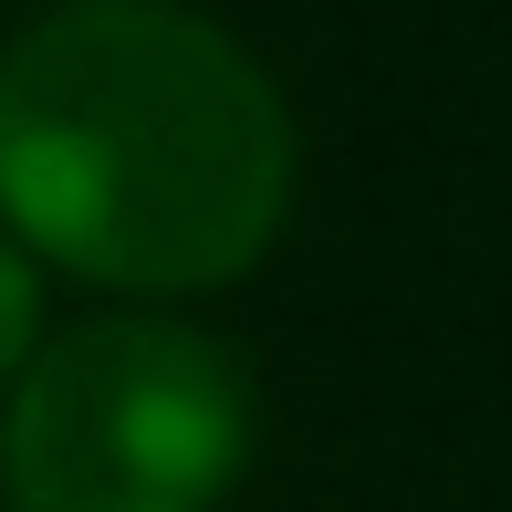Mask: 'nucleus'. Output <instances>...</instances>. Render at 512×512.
I'll return each mask as SVG.
<instances>
[{
	"instance_id": "2",
	"label": "nucleus",
	"mask_w": 512,
	"mask_h": 512,
	"mask_svg": "<svg viewBox=\"0 0 512 512\" xmlns=\"http://www.w3.org/2000/svg\"><path fill=\"white\" fill-rule=\"evenodd\" d=\"M262 398L189 304L53 324L0 398V512H220L251 481Z\"/></svg>"
},
{
	"instance_id": "3",
	"label": "nucleus",
	"mask_w": 512,
	"mask_h": 512,
	"mask_svg": "<svg viewBox=\"0 0 512 512\" xmlns=\"http://www.w3.org/2000/svg\"><path fill=\"white\" fill-rule=\"evenodd\" d=\"M42 345H53V272H42V251H21L0 230V398L21 387V366Z\"/></svg>"
},
{
	"instance_id": "1",
	"label": "nucleus",
	"mask_w": 512,
	"mask_h": 512,
	"mask_svg": "<svg viewBox=\"0 0 512 512\" xmlns=\"http://www.w3.org/2000/svg\"><path fill=\"white\" fill-rule=\"evenodd\" d=\"M293 95L189 0H53L0 42V230L105 304H209L293 230Z\"/></svg>"
}]
</instances>
